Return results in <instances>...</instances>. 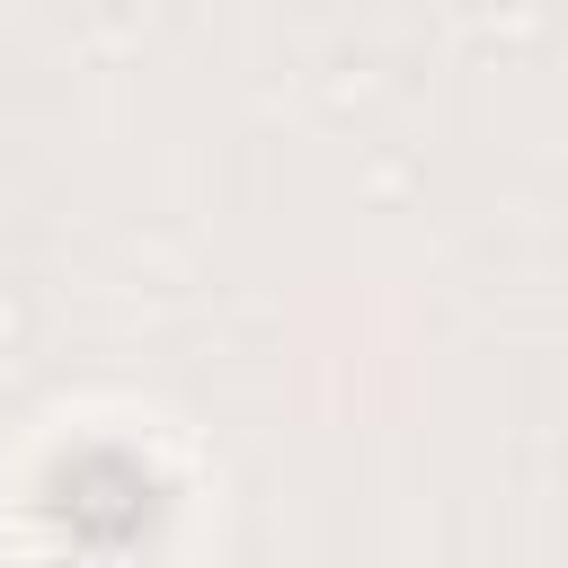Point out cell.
<instances>
[{"label": "cell", "mask_w": 568, "mask_h": 568, "mask_svg": "<svg viewBox=\"0 0 568 568\" xmlns=\"http://www.w3.org/2000/svg\"><path fill=\"white\" fill-rule=\"evenodd\" d=\"M44 524L89 559H124L160 532V470L124 444H71L44 470Z\"/></svg>", "instance_id": "obj_1"}]
</instances>
